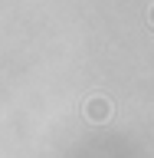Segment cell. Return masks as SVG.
<instances>
[{
  "label": "cell",
  "mask_w": 154,
  "mask_h": 158,
  "mask_svg": "<svg viewBox=\"0 0 154 158\" xmlns=\"http://www.w3.org/2000/svg\"><path fill=\"white\" fill-rule=\"evenodd\" d=\"M85 115L92 118V122H105V118L112 115V102H108V99H92L85 106Z\"/></svg>",
  "instance_id": "cell-1"
},
{
  "label": "cell",
  "mask_w": 154,
  "mask_h": 158,
  "mask_svg": "<svg viewBox=\"0 0 154 158\" xmlns=\"http://www.w3.org/2000/svg\"><path fill=\"white\" fill-rule=\"evenodd\" d=\"M151 23H154V7H151Z\"/></svg>",
  "instance_id": "cell-2"
}]
</instances>
